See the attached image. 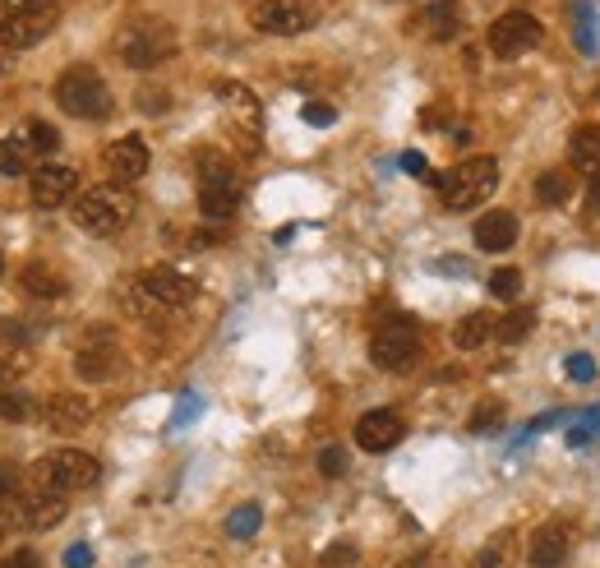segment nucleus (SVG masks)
I'll list each match as a JSON object with an SVG mask.
<instances>
[{"instance_id": "obj_1", "label": "nucleus", "mask_w": 600, "mask_h": 568, "mask_svg": "<svg viewBox=\"0 0 600 568\" xmlns=\"http://www.w3.org/2000/svg\"><path fill=\"white\" fill-rule=\"evenodd\" d=\"M116 56L130 70H157L162 61L176 56V28L157 14H134L130 24H120L116 33Z\"/></svg>"}, {"instance_id": "obj_2", "label": "nucleus", "mask_w": 600, "mask_h": 568, "mask_svg": "<svg viewBox=\"0 0 600 568\" xmlns=\"http://www.w3.org/2000/svg\"><path fill=\"white\" fill-rule=\"evenodd\" d=\"M434 185H439L444 208L467 213V208L485 204V199L494 194V185H499V162L485 158V153H476V158H462L453 171H444V176H434Z\"/></svg>"}, {"instance_id": "obj_3", "label": "nucleus", "mask_w": 600, "mask_h": 568, "mask_svg": "<svg viewBox=\"0 0 600 568\" xmlns=\"http://www.w3.org/2000/svg\"><path fill=\"white\" fill-rule=\"evenodd\" d=\"M70 218L88 236H116L134 218V199L125 185H93V190L79 194L70 204Z\"/></svg>"}, {"instance_id": "obj_4", "label": "nucleus", "mask_w": 600, "mask_h": 568, "mask_svg": "<svg viewBox=\"0 0 600 568\" xmlns=\"http://www.w3.org/2000/svg\"><path fill=\"white\" fill-rule=\"evenodd\" d=\"M97 481H102V467L84 448H56V453L33 462V485L51 490V495H74V490H88Z\"/></svg>"}, {"instance_id": "obj_5", "label": "nucleus", "mask_w": 600, "mask_h": 568, "mask_svg": "<svg viewBox=\"0 0 600 568\" xmlns=\"http://www.w3.org/2000/svg\"><path fill=\"white\" fill-rule=\"evenodd\" d=\"M56 102L60 111H70V116H79V121H102L111 111V93L107 84H102V74L88 70V65H74V70H65L56 79Z\"/></svg>"}, {"instance_id": "obj_6", "label": "nucleus", "mask_w": 600, "mask_h": 568, "mask_svg": "<svg viewBox=\"0 0 600 568\" xmlns=\"http://www.w3.org/2000/svg\"><path fill=\"white\" fill-rule=\"evenodd\" d=\"M370 361L388 375H407L420 361V328L411 319H388L384 328H374L370 338Z\"/></svg>"}, {"instance_id": "obj_7", "label": "nucleus", "mask_w": 600, "mask_h": 568, "mask_svg": "<svg viewBox=\"0 0 600 568\" xmlns=\"http://www.w3.org/2000/svg\"><path fill=\"white\" fill-rule=\"evenodd\" d=\"M56 24H60V10L51 5V0L24 5V10H14V14L0 19V47L5 51H28V47H37Z\"/></svg>"}, {"instance_id": "obj_8", "label": "nucleus", "mask_w": 600, "mask_h": 568, "mask_svg": "<svg viewBox=\"0 0 600 568\" xmlns=\"http://www.w3.org/2000/svg\"><path fill=\"white\" fill-rule=\"evenodd\" d=\"M540 37H545V28H540L536 14L513 10V14H499L490 24V51L499 61H517V56H527V51L540 47Z\"/></svg>"}, {"instance_id": "obj_9", "label": "nucleus", "mask_w": 600, "mask_h": 568, "mask_svg": "<svg viewBox=\"0 0 600 568\" xmlns=\"http://www.w3.org/2000/svg\"><path fill=\"white\" fill-rule=\"evenodd\" d=\"M250 24L268 37H296L314 24V10L305 0H254Z\"/></svg>"}, {"instance_id": "obj_10", "label": "nucleus", "mask_w": 600, "mask_h": 568, "mask_svg": "<svg viewBox=\"0 0 600 568\" xmlns=\"http://www.w3.org/2000/svg\"><path fill=\"white\" fill-rule=\"evenodd\" d=\"M102 167H107L111 185H125L130 190L134 181H144L148 176V144L139 134H125V139H111L102 148Z\"/></svg>"}, {"instance_id": "obj_11", "label": "nucleus", "mask_w": 600, "mask_h": 568, "mask_svg": "<svg viewBox=\"0 0 600 568\" xmlns=\"http://www.w3.org/2000/svg\"><path fill=\"white\" fill-rule=\"evenodd\" d=\"M139 287L153 296L162 310H185V305L199 296V287H194L190 273H180V268H167V264H157L148 268V273H139Z\"/></svg>"}, {"instance_id": "obj_12", "label": "nucleus", "mask_w": 600, "mask_h": 568, "mask_svg": "<svg viewBox=\"0 0 600 568\" xmlns=\"http://www.w3.org/2000/svg\"><path fill=\"white\" fill-rule=\"evenodd\" d=\"M79 199V171L65 162H42L33 171V204L37 208H60Z\"/></svg>"}, {"instance_id": "obj_13", "label": "nucleus", "mask_w": 600, "mask_h": 568, "mask_svg": "<svg viewBox=\"0 0 600 568\" xmlns=\"http://www.w3.org/2000/svg\"><path fill=\"white\" fill-rule=\"evenodd\" d=\"M217 102H222V111H227L231 130L259 139V130H264V107H259V97H254L250 88L236 84V79H222V84H217Z\"/></svg>"}, {"instance_id": "obj_14", "label": "nucleus", "mask_w": 600, "mask_h": 568, "mask_svg": "<svg viewBox=\"0 0 600 568\" xmlns=\"http://www.w3.org/2000/svg\"><path fill=\"white\" fill-rule=\"evenodd\" d=\"M402 435H407V425L388 407H374L356 421V444L365 448V453H388V448L402 444Z\"/></svg>"}, {"instance_id": "obj_15", "label": "nucleus", "mask_w": 600, "mask_h": 568, "mask_svg": "<svg viewBox=\"0 0 600 568\" xmlns=\"http://www.w3.org/2000/svg\"><path fill=\"white\" fill-rule=\"evenodd\" d=\"M65 513H70V499L51 495V490H33V495L19 499V522H24L28 532H51Z\"/></svg>"}, {"instance_id": "obj_16", "label": "nucleus", "mask_w": 600, "mask_h": 568, "mask_svg": "<svg viewBox=\"0 0 600 568\" xmlns=\"http://www.w3.org/2000/svg\"><path fill=\"white\" fill-rule=\"evenodd\" d=\"M42 421L56 430V435H74V430H84L93 421V402L79 398V393H56V398L42 407Z\"/></svg>"}, {"instance_id": "obj_17", "label": "nucleus", "mask_w": 600, "mask_h": 568, "mask_svg": "<svg viewBox=\"0 0 600 568\" xmlns=\"http://www.w3.org/2000/svg\"><path fill=\"white\" fill-rule=\"evenodd\" d=\"M568 555H573L568 522H545V527L531 536V568H559Z\"/></svg>"}, {"instance_id": "obj_18", "label": "nucleus", "mask_w": 600, "mask_h": 568, "mask_svg": "<svg viewBox=\"0 0 600 568\" xmlns=\"http://www.w3.org/2000/svg\"><path fill=\"white\" fill-rule=\"evenodd\" d=\"M74 370H79V379H88V384L107 379L111 370H116V338H111V333L84 338V351L74 356Z\"/></svg>"}, {"instance_id": "obj_19", "label": "nucleus", "mask_w": 600, "mask_h": 568, "mask_svg": "<svg viewBox=\"0 0 600 568\" xmlns=\"http://www.w3.org/2000/svg\"><path fill=\"white\" fill-rule=\"evenodd\" d=\"M476 245L485 254H504V250H513L517 245V218L508 213V208H494V213H485V218L476 222Z\"/></svg>"}, {"instance_id": "obj_20", "label": "nucleus", "mask_w": 600, "mask_h": 568, "mask_svg": "<svg viewBox=\"0 0 600 568\" xmlns=\"http://www.w3.org/2000/svg\"><path fill=\"white\" fill-rule=\"evenodd\" d=\"M568 162H573V171H582V176H600V125H582V130H573V139H568Z\"/></svg>"}, {"instance_id": "obj_21", "label": "nucleus", "mask_w": 600, "mask_h": 568, "mask_svg": "<svg viewBox=\"0 0 600 568\" xmlns=\"http://www.w3.org/2000/svg\"><path fill=\"white\" fill-rule=\"evenodd\" d=\"M420 24H425V33H430L434 42H448V37H457V28H462V10H457L453 0H434V5L420 10Z\"/></svg>"}, {"instance_id": "obj_22", "label": "nucleus", "mask_w": 600, "mask_h": 568, "mask_svg": "<svg viewBox=\"0 0 600 568\" xmlns=\"http://www.w3.org/2000/svg\"><path fill=\"white\" fill-rule=\"evenodd\" d=\"M194 171H199V190H227V185H240L236 167H231L222 153H199V158H194Z\"/></svg>"}, {"instance_id": "obj_23", "label": "nucleus", "mask_w": 600, "mask_h": 568, "mask_svg": "<svg viewBox=\"0 0 600 568\" xmlns=\"http://www.w3.org/2000/svg\"><path fill=\"white\" fill-rule=\"evenodd\" d=\"M19 287H24L28 296H37V301H51V296L65 291V278H60L56 268H47V264H28L24 273H19Z\"/></svg>"}, {"instance_id": "obj_24", "label": "nucleus", "mask_w": 600, "mask_h": 568, "mask_svg": "<svg viewBox=\"0 0 600 568\" xmlns=\"http://www.w3.org/2000/svg\"><path fill=\"white\" fill-rule=\"evenodd\" d=\"M573 37H577V51L582 56H600V19H596V5H573Z\"/></svg>"}, {"instance_id": "obj_25", "label": "nucleus", "mask_w": 600, "mask_h": 568, "mask_svg": "<svg viewBox=\"0 0 600 568\" xmlns=\"http://www.w3.org/2000/svg\"><path fill=\"white\" fill-rule=\"evenodd\" d=\"M14 139H19V144H24L28 153H33V162L51 158V153H56V148H60V134L51 130L47 121H24V125H19V134H14Z\"/></svg>"}, {"instance_id": "obj_26", "label": "nucleus", "mask_w": 600, "mask_h": 568, "mask_svg": "<svg viewBox=\"0 0 600 568\" xmlns=\"http://www.w3.org/2000/svg\"><path fill=\"white\" fill-rule=\"evenodd\" d=\"M490 333H494L490 315L471 310L467 319H457V328H453V347H457V351H476V347H485V342H490Z\"/></svg>"}, {"instance_id": "obj_27", "label": "nucleus", "mask_w": 600, "mask_h": 568, "mask_svg": "<svg viewBox=\"0 0 600 568\" xmlns=\"http://www.w3.org/2000/svg\"><path fill=\"white\" fill-rule=\"evenodd\" d=\"M513 555H517V536L513 532H494L490 541L480 545V555L471 568H513Z\"/></svg>"}, {"instance_id": "obj_28", "label": "nucleus", "mask_w": 600, "mask_h": 568, "mask_svg": "<svg viewBox=\"0 0 600 568\" xmlns=\"http://www.w3.org/2000/svg\"><path fill=\"white\" fill-rule=\"evenodd\" d=\"M536 199L545 208H559L573 199V176L568 171H540L536 176Z\"/></svg>"}, {"instance_id": "obj_29", "label": "nucleus", "mask_w": 600, "mask_h": 568, "mask_svg": "<svg viewBox=\"0 0 600 568\" xmlns=\"http://www.w3.org/2000/svg\"><path fill=\"white\" fill-rule=\"evenodd\" d=\"M199 208H204V218H213V222L236 218V208H240V185H227V190H199Z\"/></svg>"}, {"instance_id": "obj_30", "label": "nucleus", "mask_w": 600, "mask_h": 568, "mask_svg": "<svg viewBox=\"0 0 600 568\" xmlns=\"http://www.w3.org/2000/svg\"><path fill=\"white\" fill-rule=\"evenodd\" d=\"M531 328H536V310H508V315L494 324V338L504 342V347H517L522 338H531Z\"/></svg>"}, {"instance_id": "obj_31", "label": "nucleus", "mask_w": 600, "mask_h": 568, "mask_svg": "<svg viewBox=\"0 0 600 568\" xmlns=\"http://www.w3.org/2000/svg\"><path fill=\"white\" fill-rule=\"evenodd\" d=\"M259 522H264V508H259V504H240V508H231L227 536H231V541H250V536L259 532Z\"/></svg>"}, {"instance_id": "obj_32", "label": "nucleus", "mask_w": 600, "mask_h": 568, "mask_svg": "<svg viewBox=\"0 0 600 568\" xmlns=\"http://www.w3.org/2000/svg\"><path fill=\"white\" fill-rule=\"evenodd\" d=\"M33 167V153H28L19 139H0V176H24V171Z\"/></svg>"}, {"instance_id": "obj_33", "label": "nucleus", "mask_w": 600, "mask_h": 568, "mask_svg": "<svg viewBox=\"0 0 600 568\" xmlns=\"http://www.w3.org/2000/svg\"><path fill=\"white\" fill-rule=\"evenodd\" d=\"M485 287H490L494 301H517L522 296V268H494Z\"/></svg>"}, {"instance_id": "obj_34", "label": "nucleus", "mask_w": 600, "mask_h": 568, "mask_svg": "<svg viewBox=\"0 0 600 568\" xmlns=\"http://www.w3.org/2000/svg\"><path fill=\"white\" fill-rule=\"evenodd\" d=\"M504 421V402L499 398H485V402H476V407H471V435H490L494 425Z\"/></svg>"}, {"instance_id": "obj_35", "label": "nucleus", "mask_w": 600, "mask_h": 568, "mask_svg": "<svg viewBox=\"0 0 600 568\" xmlns=\"http://www.w3.org/2000/svg\"><path fill=\"white\" fill-rule=\"evenodd\" d=\"M591 439H600V407H591L587 416H577V425L568 430V444L573 448H587Z\"/></svg>"}, {"instance_id": "obj_36", "label": "nucleus", "mask_w": 600, "mask_h": 568, "mask_svg": "<svg viewBox=\"0 0 600 568\" xmlns=\"http://www.w3.org/2000/svg\"><path fill=\"white\" fill-rule=\"evenodd\" d=\"M28 416H33V402H28L24 393H14V388L10 393H0V421L19 425V421H28Z\"/></svg>"}, {"instance_id": "obj_37", "label": "nucleus", "mask_w": 600, "mask_h": 568, "mask_svg": "<svg viewBox=\"0 0 600 568\" xmlns=\"http://www.w3.org/2000/svg\"><path fill=\"white\" fill-rule=\"evenodd\" d=\"M564 370H568V379H573V384H591V379H596V361H591L587 351H577V356H568Z\"/></svg>"}, {"instance_id": "obj_38", "label": "nucleus", "mask_w": 600, "mask_h": 568, "mask_svg": "<svg viewBox=\"0 0 600 568\" xmlns=\"http://www.w3.org/2000/svg\"><path fill=\"white\" fill-rule=\"evenodd\" d=\"M351 564H356V545L337 541V545H328L324 550V568H351Z\"/></svg>"}, {"instance_id": "obj_39", "label": "nucleus", "mask_w": 600, "mask_h": 568, "mask_svg": "<svg viewBox=\"0 0 600 568\" xmlns=\"http://www.w3.org/2000/svg\"><path fill=\"white\" fill-rule=\"evenodd\" d=\"M300 116H305V125H319V130L337 121V111L328 107V102H305V111H300Z\"/></svg>"}, {"instance_id": "obj_40", "label": "nucleus", "mask_w": 600, "mask_h": 568, "mask_svg": "<svg viewBox=\"0 0 600 568\" xmlns=\"http://www.w3.org/2000/svg\"><path fill=\"white\" fill-rule=\"evenodd\" d=\"M319 472H324V476H342V472H347V453H342V448H324V453H319Z\"/></svg>"}, {"instance_id": "obj_41", "label": "nucleus", "mask_w": 600, "mask_h": 568, "mask_svg": "<svg viewBox=\"0 0 600 568\" xmlns=\"http://www.w3.org/2000/svg\"><path fill=\"white\" fill-rule=\"evenodd\" d=\"M19 495V472H14L10 462H0V504H10Z\"/></svg>"}, {"instance_id": "obj_42", "label": "nucleus", "mask_w": 600, "mask_h": 568, "mask_svg": "<svg viewBox=\"0 0 600 568\" xmlns=\"http://www.w3.org/2000/svg\"><path fill=\"white\" fill-rule=\"evenodd\" d=\"M65 564L70 568H93V550H88V545H70V550H65Z\"/></svg>"}, {"instance_id": "obj_43", "label": "nucleus", "mask_w": 600, "mask_h": 568, "mask_svg": "<svg viewBox=\"0 0 600 568\" xmlns=\"http://www.w3.org/2000/svg\"><path fill=\"white\" fill-rule=\"evenodd\" d=\"M0 568H42V559H37L33 550H14V555L5 559V564H0Z\"/></svg>"}, {"instance_id": "obj_44", "label": "nucleus", "mask_w": 600, "mask_h": 568, "mask_svg": "<svg viewBox=\"0 0 600 568\" xmlns=\"http://www.w3.org/2000/svg\"><path fill=\"white\" fill-rule=\"evenodd\" d=\"M402 171H407V176H430V167H425L420 153H402ZM430 181H434V176H430Z\"/></svg>"}, {"instance_id": "obj_45", "label": "nucleus", "mask_w": 600, "mask_h": 568, "mask_svg": "<svg viewBox=\"0 0 600 568\" xmlns=\"http://www.w3.org/2000/svg\"><path fill=\"white\" fill-rule=\"evenodd\" d=\"M559 421H568V411H550V416H536V421L527 425V435H540V430H550V425H559Z\"/></svg>"}, {"instance_id": "obj_46", "label": "nucleus", "mask_w": 600, "mask_h": 568, "mask_svg": "<svg viewBox=\"0 0 600 568\" xmlns=\"http://www.w3.org/2000/svg\"><path fill=\"white\" fill-rule=\"evenodd\" d=\"M587 208L600 218V176H591V185H587Z\"/></svg>"}, {"instance_id": "obj_47", "label": "nucleus", "mask_w": 600, "mask_h": 568, "mask_svg": "<svg viewBox=\"0 0 600 568\" xmlns=\"http://www.w3.org/2000/svg\"><path fill=\"white\" fill-rule=\"evenodd\" d=\"M24 5H37V0H0V19L14 14V10H24Z\"/></svg>"}, {"instance_id": "obj_48", "label": "nucleus", "mask_w": 600, "mask_h": 568, "mask_svg": "<svg viewBox=\"0 0 600 568\" xmlns=\"http://www.w3.org/2000/svg\"><path fill=\"white\" fill-rule=\"evenodd\" d=\"M402 568H434V555H416V559H407Z\"/></svg>"}, {"instance_id": "obj_49", "label": "nucleus", "mask_w": 600, "mask_h": 568, "mask_svg": "<svg viewBox=\"0 0 600 568\" xmlns=\"http://www.w3.org/2000/svg\"><path fill=\"white\" fill-rule=\"evenodd\" d=\"M5 536H10V508L0 504V541H5Z\"/></svg>"}, {"instance_id": "obj_50", "label": "nucleus", "mask_w": 600, "mask_h": 568, "mask_svg": "<svg viewBox=\"0 0 600 568\" xmlns=\"http://www.w3.org/2000/svg\"><path fill=\"white\" fill-rule=\"evenodd\" d=\"M0 273H5V259H0Z\"/></svg>"}]
</instances>
